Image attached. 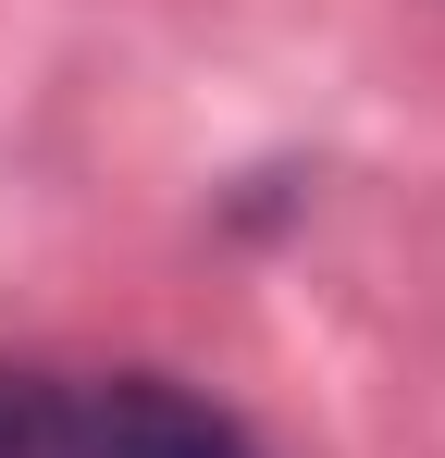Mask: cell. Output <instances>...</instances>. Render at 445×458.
I'll use <instances>...</instances> for the list:
<instances>
[{"instance_id":"obj_1","label":"cell","mask_w":445,"mask_h":458,"mask_svg":"<svg viewBox=\"0 0 445 458\" xmlns=\"http://www.w3.org/2000/svg\"><path fill=\"white\" fill-rule=\"evenodd\" d=\"M50 458H260V446L235 409H211L173 372H99V384H63Z\"/></svg>"},{"instance_id":"obj_2","label":"cell","mask_w":445,"mask_h":458,"mask_svg":"<svg viewBox=\"0 0 445 458\" xmlns=\"http://www.w3.org/2000/svg\"><path fill=\"white\" fill-rule=\"evenodd\" d=\"M50 421H63V384L0 360V458H50Z\"/></svg>"}]
</instances>
